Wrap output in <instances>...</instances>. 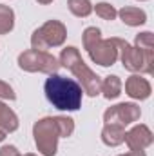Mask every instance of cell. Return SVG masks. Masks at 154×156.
Returning <instances> with one entry per match:
<instances>
[{
	"mask_svg": "<svg viewBox=\"0 0 154 156\" xmlns=\"http://www.w3.org/2000/svg\"><path fill=\"white\" fill-rule=\"evenodd\" d=\"M45 96L53 107L58 111H78L82 107L83 89L76 80L60 75H49L44 83Z\"/></svg>",
	"mask_w": 154,
	"mask_h": 156,
	"instance_id": "cell-1",
	"label": "cell"
},
{
	"mask_svg": "<svg viewBox=\"0 0 154 156\" xmlns=\"http://www.w3.org/2000/svg\"><path fill=\"white\" fill-rule=\"evenodd\" d=\"M60 66L67 67L82 82L83 93H87L89 96H98L100 94L102 80H100L98 75H94L87 67V64L82 60V56H80L76 47H65V49H62V53H60Z\"/></svg>",
	"mask_w": 154,
	"mask_h": 156,
	"instance_id": "cell-2",
	"label": "cell"
},
{
	"mask_svg": "<svg viewBox=\"0 0 154 156\" xmlns=\"http://www.w3.org/2000/svg\"><path fill=\"white\" fill-rule=\"evenodd\" d=\"M116 47H118V56L123 62V67L131 73H145L151 75L154 71V51H143L138 49L136 45L127 44L121 38H114Z\"/></svg>",
	"mask_w": 154,
	"mask_h": 156,
	"instance_id": "cell-3",
	"label": "cell"
},
{
	"mask_svg": "<svg viewBox=\"0 0 154 156\" xmlns=\"http://www.w3.org/2000/svg\"><path fill=\"white\" fill-rule=\"evenodd\" d=\"M33 136L35 144L38 147V153L44 156H54L58 147V138H62L60 127L56 123V116L42 118L33 127Z\"/></svg>",
	"mask_w": 154,
	"mask_h": 156,
	"instance_id": "cell-4",
	"label": "cell"
},
{
	"mask_svg": "<svg viewBox=\"0 0 154 156\" xmlns=\"http://www.w3.org/2000/svg\"><path fill=\"white\" fill-rule=\"evenodd\" d=\"M67 37V29L62 22L58 20H49L42 27H38L33 37H31V45L37 51H47L49 47H58L64 44Z\"/></svg>",
	"mask_w": 154,
	"mask_h": 156,
	"instance_id": "cell-5",
	"label": "cell"
},
{
	"mask_svg": "<svg viewBox=\"0 0 154 156\" xmlns=\"http://www.w3.org/2000/svg\"><path fill=\"white\" fill-rule=\"evenodd\" d=\"M18 66L24 71H29V73H47V75H54L58 71V67H60V62L53 55H49L47 51L27 49V51L20 53Z\"/></svg>",
	"mask_w": 154,
	"mask_h": 156,
	"instance_id": "cell-6",
	"label": "cell"
},
{
	"mask_svg": "<svg viewBox=\"0 0 154 156\" xmlns=\"http://www.w3.org/2000/svg\"><path fill=\"white\" fill-rule=\"evenodd\" d=\"M87 53L91 56V60L98 66H113L116 60H118V47H116V42L114 38H109V40H96L93 45L87 47Z\"/></svg>",
	"mask_w": 154,
	"mask_h": 156,
	"instance_id": "cell-7",
	"label": "cell"
},
{
	"mask_svg": "<svg viewBox=\"0 0 154 156\" xmlns=\"http://www.w3.org/2000/svg\"><path fill=\"white\" fill-rule=\"evenodd\" d=\"M142 116V109L136 104H118L114 107H109L103 115V122L105 123H116V125H129Z\"/></svg>",
	"mask_w": 154,
	"mask_h": 156,
	"instance_id": "cell-8",
	"label": "cell"
},
{
	"mask_svg": "<svg viewBox=\"0 0 154 156\" xmlns=\"http://www.w3.org/2000/svg\"><path fill=\"white\" fill-rule=\"evenodd\" d=\"M123 142H127L129 149H145L152 144V133L147 125L140 123V125H134L129 133H125Z\"/></svg>",
	"mask_w": 154,
	"mask_h": 156,
	"instance_id": "cell-9",
	"label": "cell"
},
{
	"mask_svg": "<svg viewBox=\"0 0 154 156\" xmlns=\"http://www.w3.org/2000/svg\"><path fill=\"white\" fill-rule=\"evenodd\" d=\"M151 91L152 89H151L149 80L140 75H132L125 82V93L134 100H147L151 96Z\"/></svg>",
	"mask_w": 154,
	"mask_h": 156,
	"instance_id": "cell-10",
	"label": "cell"
},
{
	"mask_svg": "<svg viewBox=\"0 0 154 156\" xmlns=\"http://www.w3.org/2000/svg\"><path fill=\"white\" fill-rule=\"evenodd\" d=\"M120 18L123 24L131 26V27H136V26H142L147 22V13L140 7H132V5H127V7H121L118 11Z\"/></svg>",
	"mask_w": 154,
	"mask_h": 156,
	"instance_id": "cell-11",
	"label": "cell"
},
{
	"mask_svg": "<svg viewBox=\"0 0 154 156\" xmlns=\"http://www.w3.org/2000/svg\"><path fill=\"white\" fill-rule=\"evenodd\" d=\"M123 138H125V127L116 125V123H105V127L102 131V140L105 145L116 147V145L123 144Z\"/></svg>",
	"mask_w": 154,
	"mask_h": 156,
	"instance_id": "cell-12",
	"label": "cell"
},
{
	"mask_svg": "<svg viewBox=\"0 0 154 156\" xmlns=\"http://www.w3.org/2000/svg\"><path fill=\"white\" fill-rule=\"evenodd\" d=\"M121 80L116 76V75H109L105 76V80L102 82V87H100V93H103V96L107 100H114L121 94Z\"/></svg>",
	"mask_w": 154,
	"mask_h": 156,
	"instance_id": "cell-13",
	"label": "cell"
},
{
	"mask_svg": "<svg viewBox=\"0 0 154 156\" xmlns=\"http://www.w3.org/2000/svg\"><path fill=\"white\" fill-rule=\"evenodd\" d=\"M0 129L4 133H13L18 129V116L4 102H0Z\"/></svg>",
	"mask_w": 154,
	"mask_h": 156,
	"instance_id": "cell-14",
	"label": "cell"
},
{
	"mask_svg": "<svg viewBox=\"0 0 154 156\" xmlns=\"http://www.w3.org/2000/svg\"><path fill=\"white\" fill-rule=\"evenodd\" d=\"M15 27V13L9 5L0 4V35H7Z\"/></svg>",
	"mask_w": 154,
	"mask_h": 156,
	"instance_id": "cell-15",
	"label": "cell"
},
{
	"mask_svg": "<svg viewBox=\"0 0 154 156\" xmlns=\"http://www.w3.org/2000/svg\"><path fill=\"white\" fill-rule=\"evenodd\" d=\"M67 5L75 16H89L93 13V4L89 0H67Z\"/></svg>",
	"mask_w": 154,
	"mask_h": 156,
	"instance_id": "cell-16",
	"label": "cell"
},
{
	"mask_svg": "<svg viewBox=\"0 0 154 156\" xmlns=\"http://www.w3.org/2000/svg\"><path fill=\"white\" fill-rule=\"evenodd\" d=\"M94 11H96V15H98L100 18H103V20H114L116 16H118V11H116L111 4H107V2L96 4Z\"/></svg>",
	"mask_w": 154,
	"mask_h": 156,
	"instance_id": "cell-17",
	"label": "cell"
},
{
	"mask_svg": "<svg viewBox=\"0 0 154 156\" xmlns=\"http://www.w3.org/2000/svg\"><path fill=\"white\" fill-rule=\"evenodd\" d=\"M136 47L138 49H143V51H154V35L151 31L140 33L136 37Z\"/></svg>",
	"mask_w": 154,
	"mask_h": 156,
	"instance_id": "cell-18",
	"label": "cell"
},
{
	"mask_svg": "<svg viewBox=\"0 0 154 156\" xmlns=\"http://www.w3.org/2000/svg\"><path fill=\"white\" fill-rule=\"evenodd\" d=\"M100 38H102V33H100L98 27H87L83 31V47L87 49L89 45H93L96 40H100Z\"/></svg>",
	"mask_w": 154,
	"mask_h": 156,
	"instance_id": "cell-19",
	"label": "cell"
},
{
	"mask_svg": "<svg viewBox=\"0 0 154 156\" xmlns=\"http://www.w3.org/2000/svg\"><path fill=\"white\" fill-rule=\"evenodd\" d=\"M0 98L2 100H16V94H15L13 87L4 80H0Z\"/></svg>",
	"mask_w": 154,
	"mask_h": 156,
	"instance_id": "cell-20",
	"label": "cell"
},
{
	"mask_svg": "<svg viewBox=\"0 0 154 156\" xmlns=\"http://www.w3.org/2000/svg\"><path fill=\"white\" fill-rule=\"evenodd\" d=\"M18 149L15 147V145H4L2 149H0V156H18Z\"/></svg>",
	"mask_w": 154,
	"mask_h": 156,
	"instance_id": "cell-21",
	"label": "cell"
},
{
	"mask_svg": "<svg viewBox=\"0 0 154 156\" xmlns=\"http://www.w3.org/2000/svg\"><path fill=\"white\" fill-rule=\"evenodd\" d=\"M120 156H147V154H145V151H143V149H131L129 153L120 154Z\"/></svg>",
	"mask_w": 154,
	"mask_h": 156,
	"instance_id": "cell-22",
	"label": "cell"
},
{
	"mask_svg": "<svg viewBox=\"0 0 154 156\" xmlns=\"http://www.w3.org/2000/svg\"><path fill=\"white\" fill-rule=\"evenodd\" d=\"M4 140H5V133L0 129V142H4Z\"/></svg>",
	"mask_w": 154,
	"mask_h": 156,
	"instance_id": "cell-23",
	"label": "cell"
},
{
	"mask_svg": "<svg viewBox=\"0 0 154 156\" xmlns=\"http://www.w3.org/2000/svg\"><path fill=\"white\" fill-rule=\"evenodd\" d=\"M37 2H40V4H44V5H45V4H51L53 0H37Z\"/></svg>",
	"mask_w": 154,
	"mask_h": 156,
	"instance_id": "cell-24",
	"label": "cell"
},
{
	"mask_svg": "<svg viewBox=\"0 0 154 156\" xmlns=\"http://www.w3.org/2000/svg\"><path fill=\"white\" fill-rule=\"evenodd\" d=\"M18 156H22V154H18ZM24 156H37V154H24Z\"/></svg>",
	"mask_w": 154,
	"mask_h": 156,
	"instance_id": "cell-25",
	"label": "cell"
},
{
	"mask_svg": "<svg viewBox=\"0 0 154 156\" xmlns=\"http://www.w3.org/2000/svg\"><path fill=\"white\" fill-rule=\"evenodd\" d=\"M142 2H143V0H142Z\"/></svg>",
	"mask_w": 154,
	"mask_h": 156,
	"instance_id": "cell-26",
	"label": "cell"
}]
</instances>
